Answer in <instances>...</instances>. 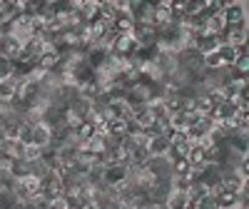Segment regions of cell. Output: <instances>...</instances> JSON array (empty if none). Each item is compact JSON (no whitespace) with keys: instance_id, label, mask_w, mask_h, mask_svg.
<instances>
[{"instance_id":"cell-1","label":"cell","mask_w":249,"mask_h":209,"mask_svg":"<svg viewBox=\"0 0 249 209\" xmlns=\"http://www.w3.org/2000/svg\"><path fill=\"white\" fill-rule=\"evenodd\" d=\"M247 0H224V10H222V17H224V23L227 28H234L239 23H244L247 17Z\"/></svg>"},{"instance_id":"cell-2","label":"cell","mask_w":249,"mask_h":209,"mask_svg":"<svg viewBox=\"0 0 249 209\" xmlns=\"http://www.w3.org/2000/svg\"><path fill=\"white\" fill-rule=\"evenodd\" d=\"M40 194H43L48 202H53V199H60L62 194V182H60V177H55V174H48V177H43L40 179Z\"/></svg>"},{"instance_id":"cell-3","label":"cell","mask_w":249,"mask_h":209,"mask_svg":"<svg viewBox=\"0 0 249 209\" xmlns=\"http://www.w3.org/2000/svg\"><path fill=\"white\" fill-rule=\"evenodd\" d=\"M105 112H107V117L127 122V120H132V104L124 100V97H117V100H110L107 102V110Z\"/></svg>"},{"instance_id":"cell-4","label":"cell","mask_w":249,"mask_h":209,"mask_svg":"<svg viewBox=\"0 0 249 209\" xmlns=\"http://www.w3.org/2000/svg\"><path fill=\"white\" fill-rule=\"evenodd\" d=\"M68 112H70L77 122H85V120L92 115V102H90V100H82V97L77 95L72 102H68Z\"/></svg>"},{"instance_id":"cell-5","label":"cell","mask_w":249,"mask_h":209,"mask_svg":"<svg viewBox=\"0 0 249 209\" xmlns=\"http://www.w3.org/2000/svg\"><path fill=\"white\" fill-rule=\"evenodd\" d=\"M124 179H127V167H122V164H107L105 170H102V182L107 187H115Z\"/></svg>"},{"instance_id":"cell-6","label":"cell","mask_w":249,"mask_h":209,"mask_svg":"<svg viewBox=\"0 0 249 209\" xmlns=\"http://www.w3.org/2000/svg\"><path fill=\"white\" fill-rule=\"evenodd\" d=\"M170 147H172L170 139L164 137V135H157V137H152V139L147 142V155H150V157H164V155L170 152Z\"/></svg>"},{"instance_id":"cell-7","label":"cell","mask_w":249,"mask_h":209,"mask_svg":"<svg viewBox=\"0 0 249 209\" xmlns=\"http://www.w3.org/2000/svg\"><path fill=\"white\" fill-rule=\"evenodd\" d=\"M3 40V57H8V60H18V55H20V50H23V40H20L18 35H10V37H0Z\"/></svg>"},{"instance_id":"cell-8","label":"cell","mask_w":249,"mask_h":209,"mask_svg":"<svg viewBox=\"0 0 249 209\" xmlns=\"http://www.w3.org/2000/svg\"><path fill=\"white\" fill-rule=\"evenodd\" d=\"M219 45H222V43H219V37H214V35H210V33H204V35H197V45H195V50H197L199 55H207V52H214Z\"/></svg>"},{"instance_id":"cell-9","label":"cell","mask_w":249,"mask_h":209,"mask_svg":"<svg viewBox=\"0 0 249 209\" xmlns=\"http://www.w3.org/2000/svg\"><path fill=\"white\" fill-rule=\"evenodd\" d=\"M35 65H37V68H43L45 72H55L57 65H60V55H57V50H45L43 55L37 57Z\"/></svg>"},{"instance_id":"cell-10","label":"cell","mask_w":249,"mask_h":209,"mask_svg":"<svg viewBox=\"0 0 249 209\" xmlns=\"http://www.w3.org/2000/svg\"><path fill=\"white\" fill-rule=\"evenodd\" d=\"M50 142H53V130L50 127H45L43 122L40 124H35V147H50Z\"/></svg>"},{"instance_id":"cell-11","label":"cell","mask_w":249,"mask_h":209,"mask_svg":"<svg viewBox=\"0 0 249 209\" xmlns=\"http://www.w3.org/2000/svg\"><path fill=\"white\" fill-rule=\"evenodd\" d=\"M217 52H219V60H222V65H224V68H232V65H234V60L239 57L237 48H232L230 43H222V45L217 48Z\"/></svg>"},{"instance_id":"cell-12","label":"cell","mask_w":249,"mask_h":209,"mask_svg":"<svg viewBox=\"0 0 249 209\" xmlns=\"http://www.w3.org/2000/svg\"><path fill=\"white\" fill-rule=\"evenodd\" d=\"M0 15L5 20H13L20 15V0H0Z\"/></svg>"},{"instance_id":"cell-13","label":"cell","mask_w":249,"mask_h":209,"mask_svg":"<svg viewBox=\"0 0 249 209\" xmlns=\"http://www.w3.org/2000/svg\"><path fill=\"white\" fill-rule=\"evenodd\" d=\"M18 85H20V80H5V82H0V100H5L10 102L15 95H18Z\"/></svg>"},{"instance_id":"cell-14","label":"cell","mask_w":249,"mask_h":209,"mask_svg":"<svg viewBox=\"0 0 249 209\" xmlns=\"http://www.w3.org/2000/svg\"><path fill=\"white\" fill-rule=\"evenodd\" d=\"M82 147H88V150H92V152H105L107 150V135H100V132H95Z\"/></svg>"},{"instance_id":"cell-15","label":"cell","mask_w":249,"mask_h":209,"mask_svg":"<svg viewBox=\"0 0 249 209\" xmlns=\"http://www.w3.org/2000/svg\"><path fill=\"white\" fill-rule=\"evenodd\" d=\"M187 202H190V197H187L184 192H170V197H167V204L170 209H187Z\"/></svg>"},{"instance_id":"cell-16","label":"cell","mask_w":249,"mask_h":209,"mask_svg":"<svg viewBox=\"0 0 249 209\" xmlns=\"http://www.w3.org/2000/svg\"><path fill=\"white\" fill-rule=\"evenodd\" d=\"M105 135H110V137H122V135H124V122H122V120H115V117H107Z\"/></svg>"},{"instance_id":"cell-17","label":"cell","mask_w":249,"mask_h":209,"mask_svg":"<svg viewBox=\"0 0 249 209\" xmlns=\"http://www.w3.org/2000/svg\"><path fill=\"white\" fill-rule=\"evenodd\" d=\"M202 68H204V70H219V68H224L222 60H219V52L214 50V52L202 55Z\"/></svg>"},{"instance_id":"cell-18","label":"cell","mask_w":249,"mask_h":209,"mask_svg":"<svg viewBox=\"0 0 249 209\" xmlns=\"http://www.w3.org/2000/svg\"><path fill=\"white\" fill-rule=\"evenodd\" d=\"M190 170H192V164L187 162L184 157H177V159L172 162V174H175V177H190Z\"/></svg>"},{"instance_id":"cell-19","label":"cell","mask_w":249,"mask_h":209,"mask_svg":"<svg viewBox=\"0 0 249 209\" xmlns=\"http://www.w3.org/2000/svg\"><path fill=\"white\" fill-rule=\"evenodd\" d=\"M18 142H23L25 147H30V144L35 142V127H30V124L23 122V127H20V135H18Z\"/></svg>"},{"instance_id":"cell-20","label":"cell","mask_w":249,"mask_h":209,"mask_svg":"<svg viewBox=\"0 0 249 209\" xmlns=\"http://www.w3.org/2000/svg\"><path fill=\"white\" fill-rule=\"evenodd\" d=\"M20 184H23L25 187V190L33 194V197H37L40 194V179L37 177H33V174H28V177H23V179H18Z\"/></svg>"},{"instance_id":"cell-21","label":"cell","mask_w":249,"mask_h":209,"mask_svg":"<svg viewBox=\"0 0 249 209\" xmlns=\"http://www.w3.org/2000/svg\"><path fill=\"white\" fill-rule=\"evenodd\" d=\"M13 65H15L13 60H8V57L0 55V82H5V80L13 77Z\"/></svg>"},{"instance_id":"cell-22","label":"cell","mask_w":249,"mask_h":209,"mask_svg":"<svg viewBox=\"0 0 249 209\" xmlns=\"http://www.w3.org/2000/svg\"><path fill=\"white\" fill-rule=\"evenodd\" d=\"M37 159H43V147H35V144H30V147H25L23 152V162H37Z\"/></svg>"},{"instance_id":"cell-23","label":"cell","mask_w":249,"mask_h":209,"mask_svg":"<svg viewBox=\"0 0 249 209\" xmlns=\"http://www.w3.org/2000/svg\"><path fill=\"white\" fill-rule=\"evenodd\" d=\"M197 209H219V204H217V197L214 194H202L199 199H197Z\"/></svg>"},{"instance_id":"cell-24","label":"cell","mask_w":249,"mask_h":209,"mask_svg":"<svg viewBox=\"0 0 249 209\" xmlns=\"http://www.w3.org/2000/svg\"><path fill=\"white\" fill-rule=\"evenodd\" d=\"M184 159L190 162V164H204V162H202V147H199V144H192Z\"/></svg>"},{"instance_id":"cell-25","label":"cell","mask_w":249,"mask_h":209,"mask_svg":"<svg viewBox=\"0 0 249 209\" xmlns=\"http://www.w3.org/2000/svg\"><path fill=\"white\" fill-rule=\"evenodd\" d=\"M82 209H102L97 202H88V204H82Z\"/></svg>"},{"instance_id":"cell-26","label":"cell","mask_w":249,"mask_h":209,"mask_svg":"<svg viewBox=\"0 0 249 209\" xmlns=\"http://www.w3.org/2000/svg\"><path fill=\"white\" fill-rule=\"evenodd\" d=\"M68 209H82V207H77V204H75V207H68Z\"/></svg>"},{"instance_id":"cell-27","label":"cell","mask_w":249,"mask_h":209,"mask_svg":"<svg viewBox=\"0 0 249 209\" xmlns=\"http://www.w3.org/2000/svg\"><path fill=\"white\" fill-rule=\"evenodd\" d=\"M3 20H5V17H3V15H0V23H3Z\"/></svg>"},{"instance_id":"cell-28","label":"cell","mask_w":249,"mask_h":209,"mask_svg":"<svg viewBox=\"0 0 249 209\" xmlns=\"http://www.w3.org/2000/svg\"><path fill=\"white\" fill-rule=\"evenodd\" d=\"M0 139H3V132H0Z\"/></svg>"}]
</instances>
